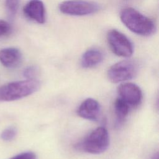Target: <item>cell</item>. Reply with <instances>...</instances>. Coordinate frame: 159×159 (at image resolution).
Here are the masks:
<instances>
[{
    "label": "cell",
    "mask_w": 159,
    "mask_h": 159,
    "mask_svg": "<svg viewBox=\"0 0 159 159\" xmlns=\"http://www.w3.org/2000/svg\"><path fill=\"white\" fill-rule=\"evenodd\" d=\"M120 18L125 26L132 32L142 36H149L156 31L154 22L132 7L124 9Z\"/></svg>",
    "instance_id": "obj_1"
},
{
    "label": "cell",
    "mask_w": 159,
    "mask_h": 159,
    "mask_svg": "<svg viewBox=\"0 0 159 159\" xmlns=\"http://www.w3.org/2000/svg\"><path fill=\"white\" fill-rule=\"evenodd\" d=\"M40 83L36 79L14 81L0 87V101H12L28 96L36 92Z\"/></svg>",
    "instance_id": "obj_2"
},
{
    "label": "cell",
    "mask_w": 159,
    "mask_h": 159,
    "mask_svg": "<svg viewBox=\"0 0 159 159\" xmlns=\"http://www.w3.org/2000/svg\"><path fill=\"white\" fill-rule=\"evenodd\" d=\"M109 145V137L107 129L99 127L90 132L75 148L91 154H100L105 152Z\"/></svg>",
    "instance_id": "obj_3"
},
{
    "label": "cell",
    "mask_w": 159,
    "mask_h": 159,
    "mask_svg": "<svg viewBox=\"0 0 159 159\" xmlns=\"http://www.w3.org/2000/svg\"><path fill=\"white\" fill-rule=\"evenodd\" d=\"M139 71L137 61L125 60L112 65L107 70L109 80L114 83L125 81L134 78Z\"/></svg>",
    "instance_id": "obj_4"
},
{
    "label": "cell",
    "mask_w": 159,
    "mask_h": 159,
    "mask_svg": "<svg viewBox=\"0 0 159 159\" xmlns=\"http://www.w3.org/2000/svg\"><path fill=\"white\" fill-rule=\"evenodd\" d=\"M59 10L65 14L83 16L94 14L99 11V5L86 0H66L58 6Z\"/></svg>",
    "instance_id": "obj_5"
},
{
    "label": "cell",
    "mask_w": 159,
    "mask_h": 159,
    "mask_svg": "<svg viewBox=\"0 0 159 159\" xmlns=\"http://www.w3.org/2000/svg\"><path fill=\"white\" fill-rule=\"evenodd\" d=\"M107 40L112 52L119 57H129L134 52V47L126 35L116 29L108 32Z\"/></svg>",
    "instance_id": "obj_6"
},
{
    "label": "cell",
    "mask_w": 159,
    "mask_h": 159,
    "mask_svg": "<svg viewBox=\"0 0 159 159\" xmlns=\"http://www.w3.org/2000/svg\"><path fill=\"white\" fill-rule=\"evenodd\" d=\"M119 98L129 106H137L142 100V92L139 86L132 83L120 84L117 88Z\"/></svg>",
    "instance_id": "obj_7"
},
{
    "label": "cell",
    "mask_w": 159,
    "mask_h": 159,
    "mask_svg": "<svg viewBox=\"0 0 159 159\" xmlns=\"http://www.w3.org/2000/svg\"><path fill=\"white\" fill-rule=\"evenodd\" d=\"M24 15L39 24H43L45 21V8L41 0H30L24 6Z\"/></svg>",
    "instance_id": "obj_8"
},
{
    "label": "cell",
    "mask_w": 159,
    "mask_h": 159,
    "mask_svg": "<svg viewBox=\"0 0 159 159\" xmlns=\"http://www.w3.org/2000/svg\"><path fill=\"white\" fill-rule=\"evenodd\" d=\"M100 111L99 102L93 98H88L80 105L76 112L83 119L95 121L99 118Z\"/></svg>",
    "instance_id": "obj_9"
},
{
    "label": "cell",
    "mask_w": 159,
    "mask_h": 159,
    "mask_svg": "<svg viewBox=\"0 0 159 159\" xmlns=\"http://www.w3.org/2000/svg\"><path fill=\"white\" fill-rule=\"evenodd\" d=\"M22 55L17 48L8 47L0 50V62L6 68H16L21 63Z\"/></svg>",
    "instance_id": "obj_10"
},
{
    "label": "cell",
    "mask_w": 159,
    "mask_h": 159,
    "mask_svg": "<svg viewBox=\"0 0 159 159\" xmlns=\"http://www.w3.org/2000/svg\"><path fill=\"white\" fill-rule=\"evenodd\" d=\"M104 58L102 52L96 48H91L87 50L82 55L81 65L84 68H89L96 66L102 62Z\"/></svg>",
    "instance_id": "obj_11"
},
{
    "label": "cell",
    "mask_w": 159,
    "mask_h": 159,
    "mask_svg": "<svg viewBox=\"0 0 159 159\" xmlns=\"http://www.w3.org/2000/svg\"><path fill=\"white\" fill-rule=\"evenodd\" d=\"M130 106L120 98H117L114 102V111L116 116V125L119 127L125 121L129 112Z\"/></svg>",
    "instance_id": "obj_12"
},
{
    "label": "cell",
    "mask_w": 159,
    "mask_h": 159,
    "mask_svg": "<svg viewBox=\"0 0 159 159\" xmlns=\"http://www.w3.org/2000/svg\"><path fill=\"white\" fill-rule=\"evenodd\" d=\"M20 0H6L5 5L7 13L10 16L14 17L18 10Z\"/></svg>",
    "instance_id": "obj_13"
},
{
    "label": "cell",
    "mask_w": 159,
    "mask_h": 159,
    "mask_svg": "<svg viewBox=\"0 0 159 159\" xmlns=\"http://www.w3.org/2000/svg\"><path fill=\"white\" fill-rule=\"evenodd\" d=\"M17 134V130L15 127H10L4 129L1 134V138L4 141L13 140Z\"/></svg>",
    "instance_id": "obj_14"
},
{
    "label": "cell",
    "mask_w": 159,
    "mask_h": 159,
    "mask_svg": "<svg viewBox=\"0 0 159 159\" xmlns=\"http://www.w3.org/2000/svg\"><path fill=\"white\" fill-rule=\"evenodd\" d=\"M39 73V68L36 66H29L25 68L23 71V75L27 79H35Z\"/></svg>",
    "instance_id": "obj_15"
},
{
    "label": "cell",
    "mask_w": 159,
    "mask_h": 159,
    "mask_svg": "<svg viewBox=\"0 0 159 159\" xmlns=\"http://www.w3.org/2000/svg\"><path fill=\"white\" fill-rule=\"evenodd\" d=\"M12 28L11 25L6 20L0 19V38L10 34Z\"/></svg>",
    "instance_id": "obj_16"
},
{
    "label": "cell",
    "mask_w": 159,
    "mask_h": 159,
    "mask_svg": "<svg viewBox=\"0 0 159 159\" xmlns=\"http://www.w3.org/2000/svg\"><path fill=\"white\" fill-rule=\"evenodd\" d=\"M10 159H37V157L34 153L32 152H26L18 154Z\"/></svg>",
    "instance_id": "obj_17"
},
{
    "label": "cell",
    "mask_w": 159,
    "mask_h": 159,
    "mask_svg": "<svg viewBox=\"0 0 159 159\" xmlns=\"http://www.w3.org/2000/svg\"><path fill=\"white\" fill-rule=\"evenodd\" d=\"M151 159H159V155H158V153L157 152L156 153H155L153 157H152Z\"/></svg>",
    "instance_id": "obj_18"
}]
</instances>
